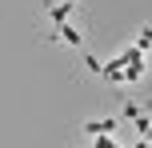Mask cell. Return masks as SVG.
Here are the masks:
<instances>
[{
	"label": "cell",
	"instance_id": "cell-2",
	"mask_svg": "<svg viewBox=\"0 0 152 148\" xmlns=\"http://www.w3.org/2000/svg\"><path fill=\"white\" fill-rule=\"evenodd\" d=\"M48 12H52L56 24H68V12H72V0H64V4H48Z\"/></svg>",
	"mask_w": 152,
	"mask_h": 148
},
{
	"label": "cell",
	"instance_id": "cell-5",
	"mask_svg": "<svg viewBox=\"0 0 152 148\" xmlns=\"http://www.w3.org/2000/svg\"><path fill=\"white\" fill-rule=\"evenodd\" d=\"M140 48H152V28H140Z\"/></svg>",
	"mask_w": 152,
	"mask_h": 148
},
{
	"label": "cell",
	"instance_id": "cell-1",
	"mask_svg": "<svg viewBox=\"0 0 152 148\" xmlns=\"http://www.w3.org/2000/svg\"><path fill=\"white\" fill-rule=\"evenodd\" d=\"M112 128H116V120H88L84 132H88V136H104V132H112Z\"/></svg>",
	"mask_w": 152,
	"mask_h": 148
},
{
	"label": "cell",
	"instance_id": "cell-4",
	"mask_svg": "<svg viewBox=\"0 0 152 148\" xmlns=\"http://www.w3.org/2000/svg\"><path fill=\"white\" fill-rule=\"evenodd\" d=\"M140 76H144V64H140V60H136V64H128V72H124V80H140Z\"/></svg>",
	"mask_w": 152,
	"mask_h": 148
},
{
	"label": "cell",
	"instance_id": "cell-3",
	"mask_svg": "<svg viewBox=\"0 0 152 148\" xmlns=\"http://www.w3.org/2000/svg\"><path fill=\"white\" fill-rule=\"evenodd\" d=\"M60 36H64V40H68V44H80V32H76V28H72V24H60Z\"/></svg>",
	"mask_w": 152,
	"mask_h": 148
},
{
	"label": "cell",
	"instance_id": "cell-6",
	"mask_svg": "<svg viewBox=\"0 0 152 148\" xmlns=\"http://www.w3.org/2000/svg\"><path fill=\"white\" fill-rule=\"evenodd\" d=\"M136 148H152V140H148V136H144V140H140V144H136Z\"/></svg>",
	"mask_w": 152,
	"mask_h": 148
}]
</instances>
